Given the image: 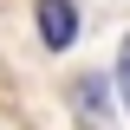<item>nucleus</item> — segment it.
Wrapping results in <instances>:
<instances>
[{
	"mask_svg": "<svg viewBox=\"0 0 130 130\" xmlns=\"http://www.w3.org/2000/svg\"><path fill=\"white\" fill-rule=\"evenodd\" d=\"M39 39H46L52 52H65L78 39V7H72V0H39Z\"/></svg>",
	"mask_w": 130,
	"mask_h": 130,
	"instance_id": "f257e3e1",
	"label": "nucleus"
},
{
	"mask_svg": "<svg viewBox=\"0 0 130 130\" xmlns=\"http://www.w3.org/2000/svg\"><path fill=\"white\" fill-rule=\"evenodd\" d=\"M104 91H111L104 78H78V85H72V104H78V117H85L91 130H111V117H104Z\"/></svg>",
	"mask_w": 130,
	"mask_h": 130,
	"instance_id": "f03ea898",
	"label": "nucleus"
},
{
	"mask_svg": "<svg viewBox=\"0 0 130 130\" xmlns=\"http://www.w3.org/2000/svg\"><path fill=\"white\" fill-rule=\"evenodd\" d=\"M117 91H124V104H130V32H124V52H117Z\"/></svg>",
	"mask_w": 130,
	"mask_h": 130,
	"instance_id": "7ed1b4c3",
	"label": "nucleus"
}]
</instances>
